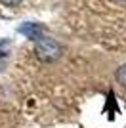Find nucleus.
<instances>
[{"label":"nucleus","instance_id":"39448f33","mask_svg":"<svg viewBox=\"0 0 126 128\" xmlns=\"http://www.w3.org/2000/svg\"><path fill=\"white\" fill-rule=\"evenodd\" d=\"M2 6H8V8H16V6L21 4V0H0Z\"/></svg>","mask_w":126,"mask_h":128},{"label":"nucleus","instance_id":"f257e3e1","mask_svg":"<svg viewBox=\"0 0 126 128\" xmlns=\"http://www.w3.org/2000/svg\"><path fill=\"white\" fill-rule=\"evenodd\" d=\"M34 50H36V58L40 59V61H46V63L59 59V56H61V52H63L61 44H59L56 38L48 36V34H44L42 38H38L36 42H34Z\"/></svg>","mask_w":126,"mask_h":128},{"label":"nucleus","instance_id":"20e7f679","mask_svg":"<svg viewBox=\"0 0 126 128\" xmlns=\"http://www.w3.org/2000/svg\"><path fill=\"white\" fill-rule=\"evenodd\" d=\"M115 78H116V82H118V84H122V86L126 88V65H120V67L116 69Z\"/></svg>","mask_w":126,"mask_h":128},{"label":"nucleus","instance_id":"f03ea898","mask_svg":"<svg viewBox=\"0 0 126 128\" xmlns=\"http://www.w3.org/2000/svg\"><path fill=\"white\" fill-rule=\"evenodd\" d=\"M17 32H21L23 36H27L29 40L36 42L38 38H42L46 34V27L40 25V23H32V21H25L23 25L17 27Z\"/></svg>","mask_w":126,"mask_h":128},{"label":"nucleus","instance_id":"7ed1b4c3","mask_svg":"<svg viewBox=\"0 0 126 128\" xmlns=\"http://www.w3.org/2000/svg\"><path fill=\"white\" fill-rule=\"evenodd\" d=\"M10 56H12V42L10 40H0V71L6 67Z\"/></svg>","mask_w":126,"mask_h":128}]
</instances>
